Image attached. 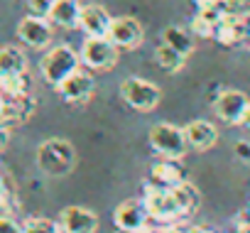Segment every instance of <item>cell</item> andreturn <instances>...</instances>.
Segmentation results:
<instances>
[{"label": "cell", "instance_id": "obj_1", "mask_svg": "<svg viewBox=\"0 0 250 233\" xmlns=\"http://www.w3.org/2000/svg\"><path fill=\"white\" fill-rule=\"evenodd\" d=\"M76 165V150L64 138H49L37 148V167L49 177H66Z\"/></svg>", "mask_w": 250, "mask_h": 233}, {"label": "cell", "instance_id": "obj_2", "mask_svg": "<svg viewBox=\"0 0 250 233\" xmlns=\"http://www.w3.org/2000/svg\"><path fill=\"white\" fill-rule=\"evenodd\" d=\"M79 64H81V57H79L69 44H59V47H52V49L42 57L40 69H42L44 81L52 84V86H57V84H62L69 74H74V71L79 69Z\"/></svg>", "mask_w": 250, "mask_h": 233}, {"label": "cell", "instance_id": "obj_3", "mask_svg": "<svg viewBox=\"0 0 250 233\" xmlns=\"http://www.w3.org/2000/svg\"><path fill=\"white\" fill-rule=\"evenodd\" d=\"M120 98L128 103L133 110L147 113L152 108H157V103L162 101V91L157 84L147 81V79H138V76H128L120 84Z\"/></svg>", "mask_w": 250, "mask_h": 233}, {"label": "cell", "instance_id": "obj_4", "mask_svg": "<svg viewBox=\"0 0 250 233\" xmlns=\"http://www.w3.org/2000/svg\"><path fill=\"white\" fill-rule=\"evenodd\" d=\"M150 145L157 155L169 160H182L189 152V143L184 135V128H177L172 123H157L150 130Z\"/></svg>", "mask_w": 250, "mask_h": 233}, {"label": "cell", "instance_id": "obj_5", "mask_svg": "<svg viewBox=\"0 0 250 233\" xmlns=\"http://www.w3.org/2000/svg\"><path fill=\"white\" fill-rule=\"evenodd\" d=\"M143 201H145V206H147L150 218H157V221H162V223H172V221H179V218H182L172 189H162V187L147 182V184H145V196H143Z\"/></svg>", "mask_w": 250, "mask_h": 233}, {"label": "cell", "instance_id": "obj_6", "mask_svg": "<svg viewBox=\"0 0 250 233\" xmlns=\"http://www.w3.org/2000/svg\"><path fill=\"white\" fill-rule=\"evenodd\" d=\"M81 64L96 71H108L118 64V47L108 37H86L81 44Z\"/></svg>", "mask_w": 250, "mask_h": 233}, {"label": "cell", "instance_id": "obj_7", "mask_svg": "<svg viewBox=\"0 0 250 233\" xmlns=\"http://www.w3.org/2000/svg\"><path fill=\"white\" fill-rule=\"evenodd\" d=\"M113 223L123 233H143L150 226V213L143 199H128L113 211Z\"/></svg>", "mask_w": 250, "mask_h": 233}, {"label": "cell", "instance_id": "obj_8", "mask_svg": "<svg viewBox=\"0 0 250 233\" xmlns=\"http://www.w3.org/2000/svg\"><path fill=\"white\" fill-rule=\"evenodd\" d=\"M248 106H250V98L243 91H235V88L221 91L216 96V101H213L216 115L223 123H228V126H240L243 123V115H245Z\"/></svg>", "mask_w": 250, "mask_h": 233}, {"label": "cell", "instance_id": "obj_9", "mask_svg": "<svg viewBox=\"0 0 250 233\" xmlns=\"http://www.w3.org/2000/svg\"><path fill=\"white\" fill-rule=\"evenodd\" d=\"M143 25L135 18H113L110 20V30H108V40L118 47V49H135L138 44H143Z\"/></svg>", "mask_w": 250, "mask_h": 233}, {"label": "cell", "instance_id": "obj_10", "mask_svg": "<svg viewBox=\"0 0 250 233\" xmlns=\"http://www.w3.org/2000/svg\"><path fill=\"white\" fill-rule=\"evenodd\" d=\"M57 91H59V96H62L64 101H69V103H86V101L93 96V91H96V81H93L91 74L76 69V71L69 74L62 84H57Z\"/></svg>", "mask_w": 250, "mask_h": 233}, {"label": "cell", "instance_id": "obj_11", "mask_svg": "<svg viewBox=\"0 0 250 233\" xmlns=\"http://www.w3.org/2000/svg\"><path fill=\"white\" fill-rule=\"evenodd\" d=\"M18 37H20L25 44L35 47V49H44V47L52 42V37H54L52 22H49L47 18L27 15V18H22L20 25H18Z\"/></svg>", "mask_w": 250, "mask_h": 233}, {"label": "cell", "instance_id": "obj_12", "mask_svg": "<svg viewBox=\"0 0 250 233\" xmlns=\"http://www.w3.org/2000/svg\"><path fill=\"white\" fill-rule=\"evenodd\" d=\"M59 228L62 233H96L98 216L86 206H66L59 213Z\"/></svg>", "mask_w": 250, "mask_h": 233}, {"label": "cell", "instance_id": "obj_13", "mask_svg": "<svg viewBox=\"0 0 250 233\" xmlns=\"http://www.w3.org/2000/svg\"><path fill=\"white\" fill-rule=\"evenodd\" d=\"M150 182L162 187V189H174L182 182H187V169L182 167L179 160L162 157V162H155L150 167Z\"/></svg>", "mask_w": 250, "mask_h": 233}, {"label": "cell", "instance_id": "obj_14", "mask_svg": "<svg viewBox=\"0 0 250 233\" xmlns=\"http://www.w3.org/2000/svg\"><path fill=\"white\" fill-rule=\"evenodd\" d=\"M250 35V27H248V20L245 18H238V15H223L216 25V35L213 40L221 42L223 47H235L240 44L243 40H248Z\"/></svg>", "mask_w": 250, "mask_h": 233}, {"label": "cell", "instance_id": "obj_15", "mask_svg": "<svg viewBox=\"0 0 250 233\" xmlns=\"http://www.w3.org/2000/svg\"><path fill=\"white\" fill-rule=\"evenodd\" d=\"M110 15L105 8L101 5H86L81 8V18H79V27L86 32V37H108L110 30Z\"/></svg>", "mask_w": 250, "mask_h": 233}, {"label": "cell", "instance_id": "obj_16", "mask_svg": "<svg viewBox=\"0 0 250 233\" xmlns=\"http://www.w3.org/2000/svg\"><path fill=\"white\" fill-rule=\"evenodd\" d=\"M184 135H187L189 148L196 152H206L218 143V128L208 121H191L184 128Z\"/></svg>", "mask_w": 250, "mask_h": 233}, {"label": "cell", "instance_id": "obj_17", "mask_svg": "<svg viewBox=\"0 0 250 233\" xmlns=\"http://www.w3.org/2000/svg\"><path fill=\"white\" fill-rule=\"evenodd\" d=\"M81 8L79 0H54V5L47 15V20L57 27H64V30H74L79 27V18H81Z\"/></svg>", "mask_w": 250, "mask_h": 233}, {"label": "cell", "instance_id": "obj_18", "mask_svg": "<svg viewBox=\"0 0 250 233\" xmlns=\"http://www.w3.org/2000/svg\"><path fill=\"white\" fill-rule=\"evenodd\" d=\"M27 71V57L20 47H0V76L10 74H25Z\"/></svg>", "mask_w": 250, "mask_h": 233}, {"label": "cell", "instance_id": "obj_19", "mask_svg": "<svg viewBox=\"0 0 250 233\" xmlns=\"http://www.w3.org/2000/svg\"><path fill=\"white\" fill-rule=\"evenodd\" d=\"M172 194H174V199H177V206H179L182 218L191 216V213L199 209L201 194H199V189H196L189 179H187V182H182L179 187H174V189H172Z\"/></svg>", "mask_w": 250, "mask_h": 233}, {"label": "cell", "instance_id": "obj_20", "mask_svg": "<svg viewBox=\"0 0 250 233\" xmlns=\"http://www.w3.org/2000/svg\"><path fill=\"white\" fill-rule=\"evenodd\" d=\"M162 42L169 44V47H174L184 57H189L194 52V35L189 30H184V27H177V25H172V27H167L162 32Z\"/></svg>", "mask_w": 250, "mask_h": 233}, {"label": "cell", "instance_id": "obj_21", "mask_svg": "<svg viewBox=\"0 0 250 233\" xmlns=\"http://www.w3.org/2000/svg\"><path fill=\"white\" fill-rule=\"evenodd\" d=\"M155 59H157V64H160L165 71H169V74L179 71V69L184 66V62H187V57H184L182 52H177L174 47H169V44H165V42L155 49Z\"/></svg>", "mask_w": 250, "mask_h": 233}, {"label": "cell", "instance_id": "obj_22", "mask_svg": "<svg viewBox=\"0 0 250 233\" xmlns=\"http://www.w3.org/2000/svg\"><path fill=\"white\" fill-rule=\"evenodd\" d=\"M0 93L8 96V98H15V96L30 93V79H27V71H25V74L0 76Z\"/></svg>", "mask_w": 250, "mask_h": 233}, {"label": "cell", "instance_id": "obj_23", "mask_svg": "<svg viewBox=\"0 0 250 233\" xmlns=\"http://www.w3.org/2000/svg\"><path fill=\"white\" fill-rule=\"evenodd\" d=\"M216 25H218L216 18L204 15V13H196V18L191 20V35L204 37V40H211V37L216 35Z\"/></svg>", "mask_w": 250, "mask_h": 233}, {"label": "cell", "instance_id": "obj_24", "mask_svg": "<svg viewBox=\"0 0 250 233\" xmlns=\"http://www.w3.org/2000/svg\"><path fill=\"white\" fill-rule=\"evenodd\" d=\"M25 233H62L59 228V221H52V218H44V216H32L22 223Z\"/></svg>", "mask_w": 250, "mask_h": 233}, {"label": "cell", "instance_id": "obj_25", "mask_svg": "<svg viewBox=\"0 0 250 233\" xmlns=\"http://www.w3.org/2000/svg\"><path fill=\"white\" fill-rule=\"evenodd\" d=\"M196 10L204 13V15H211L216 20H221L226 15V5L223 0H196Z\"/></svg>", "mask_w": 250, "mask_h": 233}, {"label": "cell", "instance_id": "obj_26", "mask_svg": "<svg viewBox=\"0 0 250 233\" xmlns=\"http://www.w3.org/2000/svg\"><path fill=\"white\" fill-rule=\"evenodd\" d=\"M226 15H238V18H250V0H223Z\"/></svg>", "mask_w": 250, "mask_h": 233}, {"label": "cell", "instance_id": "obj_27", "mask_svg": "<svg viewBox=\"0 0 250 233\" xmlns=\"http://www.w3.org/2000/svg\"><path fill=\"white\" fill-rule=\"evenodd\" d=\"M52 5H54V0H27L30 15H37V18H47Z\"/></svg>", "mask_w": 250, "mask_h": 233}, {"label": "cell", "instance_id": "obj_28", "mask_svg": "<svg viewBox=\"0 0 250 233\" xmlns=\"http://www.w3.org/2000/svg\"><path fill=\"white\" fill-rule=\"evenodd\" d=\"M0 123L3 126H13V108H10V98H5L0 93Z\"/></svg>", "mask_w": 250, "mask_h": 233}, {"label": "cell", "instance_id": "obj_29", "mask_svg": "<svg viewBox=\"0 0 250 233\" xmlns=\"http://www.w3.org/2000/svg\"><path fill=\"white\" fill-rule=\"evenodd\" d=\"M0 233H25V228L10 216H0Z\"/></svg>", "mask_w": 250, "mask_h": 233}, {"label": "cell", "instance_id": "obj_30", "mask_svg": "<svg viewBox=\"0 0 250 233\" xmlns=\"http://www.w3.org/2000/svg\"><path fill=\"white\" fill-rule=\"evenodd\" d=\"M235 157L243 165H250V140H238L235 143Z\"/></svg>", "mask_w": 250, "mask_h": 233}, {"label": "cell", "instance_id": "obj_31", "mask_svg": "<svg viewBox=\"0 0 250 233\" xmlns=\"http://www.w3.org/2000/svg\"><path fill=\"white\" fill-rule=\"evenodd\" d=\"M235 233H250V213H248V209L235 216Z\"/></svg>", "mask_w": 250, "mask_h": 233}, {"label": "cell", "instance_id": "obj_32", "mask_svg": "<svg viewBox=\"0 0 250 233\" xmlns=\"http://www.w3.org/2000/svg\"><path fill=\"white\" fill-rule=\"evenodd\" d=\"M13 201V191H10V184H8V179L0 174V206H8Z\"/></svg>", "mask_w": 250, "mask_h": 233}, {"label": "cell", "instance_id": "obj_33", "mask_svg": "<svg viewBox=\"0 0 250 233\" xmlns=\"http://www.w3.org/2000/svg\"><path fill=\"white\" fill-rule=\"evenodd\" d=\"M8 143H10V130H8V126L0 123V152L8 148Z\"/></svg>", "mask_w": 250, "mask_h": 233}, {"label": "cell", "instance_id": "obj_34", "mask_svg": "<svg viewBox=\"0 0 250 233\" xmlns=\"http://www.w3.org/2000/svg\"><path fill=\"white\" fill-rule=\"evenodd\" d=\"M240 126H245L248 130H250V106H248V110H245V115H243V123Z\"/></svg>", "mask_w": 250, "mask_h": 233}, {"label": "cell", "instance_id": "obj_35", "mask_svg": "<svg viewBox=\"0 0 250 233\" xmlns=\"http://www.w3.org/2000/svg\"><path fill=\"white\" fill-rule=\"evenodd\" d=\"M189 233H213V231H208V228H199V226H191Z\"/></svg>", "mask_w": 250, "mask_h": 233}, {"label": "cell", "instance_id": "obj_36", "mask_svg": "<svg viewBox=\"0 0 250 233\" xmlns=\"http://www.w3.org/2000/svg\"><path fill=\"white\" fill-rule=\"evenodd\" d=\"M143 233H165V228H162V231H157V228H150V226H147Z\"/></svg>", "mask_w": 250, "mask_h": 233}, {"label": "cell", "instance_id": "obj_37", "mask_svg": "<svg viewBox=\"0 0 250 233\" xmlns=\"http://www.w3.org/2000/svg\"><path fill=\"white\" fill-rule=\"evenodd\" d=\"M248 213H250V206H248Z\"/></svg>", "mask_w": 250, "mask_h": 233}, {"label": "cell", "instance_id": "obj_38", "mask_svg": "<svg viewBox=\"0 0 250 233\" xmlns=\"http://www.w3.org/2000/svg\"><path fill=\"white\" fill-rule=\"evenodd\" d=\"M120 233H123V231H120Z\"/></svg>", "mask_w": 250, "mask_h": 233}]
</instances>
